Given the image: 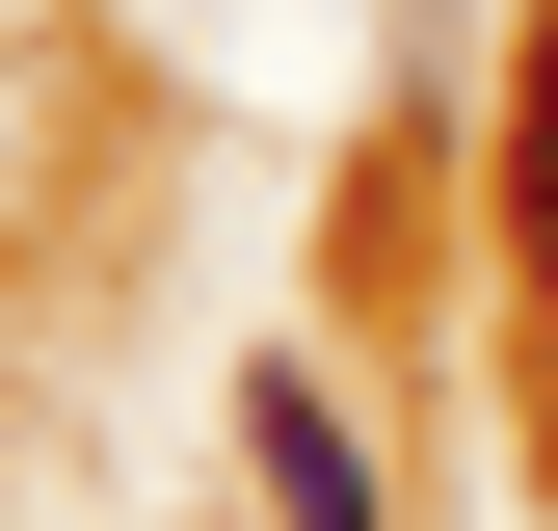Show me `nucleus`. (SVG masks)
<instances>
[{"mask_svg": "<svg viewBox=\"0 0 558 531\" xmlns=\"http://www.w3.org/2000/svg\"><path fill=\"white\" fill-rule=\"evenodd\" d=\"M240 452H266V531H373V425L319 372H240Z\"/></svg>", "mask_w": 558, "mask_h": 531, "instance_id": "f257e3e1", "label": "nucleus"}, {"mask_svg": "<svg viewBox=\"0 0 558 531\" xmlns=\"http://www.w3.org/2000/svg\"><path fill=\"white\" fill-rule=\"evenodd\" d=\"M506 266H532V319H558V53H532V107H506Z\"/></svg>", "mask_w": 558, "mask_h": 531, "instance_id": "f03ea898", "label": "nucleus"}]
</instances>
